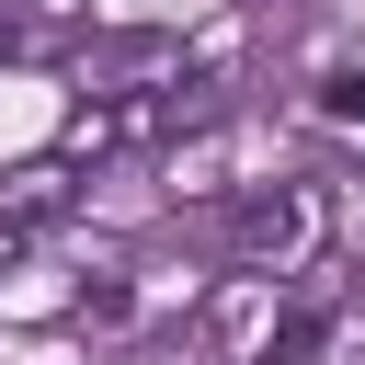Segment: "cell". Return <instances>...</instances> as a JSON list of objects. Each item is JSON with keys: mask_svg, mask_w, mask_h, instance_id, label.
<instances>
[{"mask_svg": "<svg viewBox=\"0 0 365 365\" xmlns=\"http://www.w3.org/2000/svg\"><path fill=\"white\" fill-rule=\"evenodd\" d=\"M308 228H319L308 182H274V194H251V205H240V251H251V262H297V251H308Z\"/></svg>", "mask_w": 365, "mask_h": 365, "instance_id": "6da1fadb", "label": "cell"}]
</instances>
